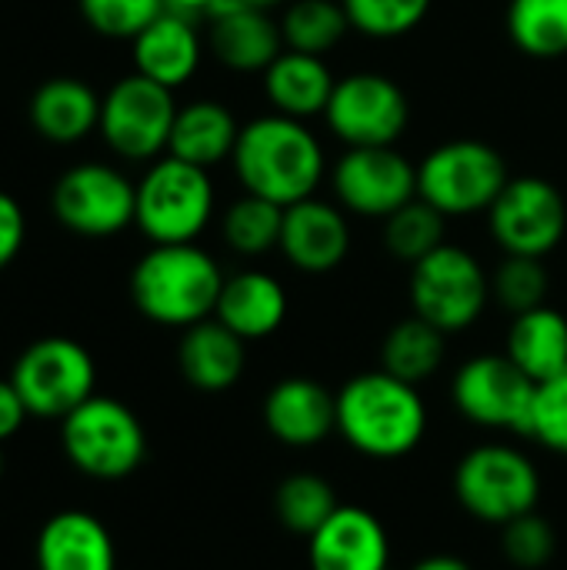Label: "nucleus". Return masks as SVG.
<instances>
[{
    "mask_svg": "<svg viewBox=\"0 0 567 570\" xmlns=\"http://www.w3.org/2000/svg\"><path fill=\"white\" fill-rule=\"evenodd\" d=\"M555 548H558V534L548 524V518H541L538 511L521 514L501 528V551L515 568L541 570L555 558Z\"/></svg>",
    "mask_w": 567,
    "mask_h": 570,
    "instance_id": "nucleus-37",
    "label": "nucleus"
},
{
    "mask_svg": "<svg viewBox=\"0 0 567 570\" xmlns=\"http://www.w3.org/2000/svg\"><path fill=\"white\" fill-rule=\"evenodd\" d=\"M130 47H134V70L170 90L184 87L204 60V37L194 27V17L170 7L150 27H144L130 40Z\"/></svg>",
    "mask_w": 567,
    "mask_h": 570,
    "instance_id": "nucleus-20",
    "label": "nucleus"
},
{
    "mask_svg": "<svg viewBox=\"0 0 567 570\" xmlns=\"http://www.w3.org/2000/svg\"><path fill=\"white\" fill-rule=\"evenodd\" d=\"M508 180L505 154L475 137L444 140L418 164V197L444 217L488 214Z\"/></svg>",
    "mask_w": 567,
    "mask_h": 570,
    "instance_id": "nucleus-5",
    "label": "nucleus"
},
{
    "mask_svg": "<svg viewBox=\"0 0 567 570\" xmlns=\"http://www.w3.org/2000/svg\"><path fill=\"white\" fill-rule=\"evenodd\" d=\"M284 207L257 194H241L221 217L224 244L241 257H264L281 244Z\"/></svg>",
    "mask_w": 567,
    "mask_h": 570,
    "instance_id": "nucleus-31",
    "label": "nucleus"
},
{
    "mask_svg": "<svg viewBox=\"0 0 567 570\" xmlns=\"http://www.w3.org/2000/svg\"><path fill=\"white\" fill-rule=\"evenodd\" d=\"M231 167L244 194H257L281 207L314 197L331 174L324 144L307 120L274 110L241 124Z\"/></svg>",
    "mask_w": 567,
    "mask_h": 570,
    "instance_id": "nucleus-1",
    "label": "nucleus"
},
{
    "mask_svg": "<svg viewBox=\"0 0 567 570\" xmlns=\"http://www.w3.org/2000/svg\"><path fill=\"white\" fill-rule=\"evenodd\" d=\"M237 3H247V7H261V10H274V7H284L291 0H237Z\"/></svg>",
    "mask_w": 567,
    "mask_h": 570,
    "instance_id": "nucleus-43",
    "label": "nucleus"
},
{
    "mask_svg": "<svg viewBox=\"0 0 567 570\" xmlns=\"http://www.w3.org/2000/svg\"><path fill=\"white\" fill-rule=\"evenodd\" d=\"M237 137H241V124L234 110L221 100L201 97L177 107L167 154L194 167L214 170L217 164H227L234 157Z\"/></svg>",
    "mask_w": 567,
    "mask_h": 570,
    "instance_id": "nucleus-26",
    "label": "nucleus"
},
{
    "mask_svg": "<svg viewBox=\"0 0 567 570\" xmlns=\"http://www.w3.org/2000/svg\"><path fill=\"white\" fill-rule=\"evenodd\" d=\"M100 100L104 97L80 77H50L30 94V127L50 144H80L100 127Z\"/></svg>",
    "mask_w": 567,
    "mask_h": 570,
    "instance_id": "nucleus-23",
    "label": "nucleus"
},
{
    "mask_svg": "<svg viewBox=\"0 0 567 570\" xmlns=\"http://www.w3.org/2000/svg\"><path fill=\"white\" fill-rule=\"evenodd\" d=\"M351 30L371 40H398L424 23L434 0H341Z\"/></svg>",
    "mask_w": 567,
    "mask_h": 570,
    "instance_id": "nucleus-35",
    "label": "nucleus"
},
{
    "mask_svg": "<svg viewBox=\"0 0 567 570\" xmlns=\"http://www.w3.org/2000/svg\"><path fill=\"white\" fill-rule=\"evenodd\" d=\"M488 227L505 254L545 261L567 234L565 194L535 174L511 177L488 210Z\"/></svg>",
    "mask_w": 567,
    "mask_h": 570,
    "instance_id": "nucleus-12",
    "label": "nucleus"
},
{
    "mask_svg": "<svg viewBox=\"0 0 567 570\" xmlns=\"http://www.w3.org/2000/svg\"><path fill=\"white\" fill-rule=\"evenodd\" d=\"M538 384L508 354H478L451 381L454 407L478 428L525 434L531 428Z\"/></svg>",
    "mask_w": 567,
    "mask_h": 570,
    "instance_id": "nucleus-13",
    "label": "nucleus"
},
{
    "mask_svg": "<svg viewBox=\"0 0 567 570\" xmlns=\"http://www.w3.org/2000/svg\"><path fill=\"white\" fill-rule=\"evenodd\" d=\"M505 354L535 384L561 377L567 374V317L548 304L511 317Z\"/></svg>",
    "mask_w": 567,
    "mask_h": 570,
    "instance_id": "nucleus-27",
    "label": "nucleus"
},
{
    "mask_svg": "<svg viewBox=\"0 0 567 570\" xmlns=\"http://www.w3.org/2000/svg\"><path fill=\"white\" fill-rule=\"evenodd\" d=\"M311 570H391V541L368 508L341 504L311 538Z\"/></svg>",
    "mask_w": 567,
    "mask_h": 570,
    "instance_id": "nucleus-19",
    "label": "nucleus"
},
{
    "mask_svg": "<svg viewBox=\"0 0 567 570\" xmlns=\"http://www.w3.org/2000/svg\"><path fill=\"white\" fill-rule=\"evenodd\" d=\"M164 3H167L170 10L187 13V17H201V13L207 17V13H211L214 7H221L224 0H164Z\"/></svg>",
    "mask_w": 567,
    "mask_h": 570,
    "instance_id": "nucleus-42",
    "label": "nucleus"
},
{
    "mask_svg": "<svg viewBox=\"0 0 567 570\" xmlns=\"http://www.w3.org/2000/svg\"><path fill=\"white\" fill-rule=\"evenodd\" d=\"M334 83H338V77L324 57L287 50V47L261 73V87H264L271 110L284 114V117H297V120L324 117L328 100L334 94Z\"/></svg>",
    "mask_w": 567,
    "mask_h": 570,
    "instance_id": "nucleus-25",
    "label": "nucleus"
},
{
    "mask_svg": "<svg viewBox=\"0 0 567 570\" xmlns=\"http://www.w3.org/2000/svg\"><path fill=\"white\" fill-rule=\"evenodd\" d=\"M338 508V494L321 474H287L274 491V514L281 528L301 538H311Z\"/></svg>",
    "mask_w": 567,
    "mask_h": 570,
    "instance_id": "nucleus-32",
    "label": "nucleus"
},
{
    "mask_svg": "<svg viewBox=\"0 0 567 570\" xmlns=\"http://www.w3.org/2000/svg\"><path fill=\"white\" fill-rule=\"evenodd\" d=\"M214 317L241 341H264L281 331L287 317V291L267 271H237L224 277Z\"/></svg>",
    "mask_w": 567,
    "mask_h": 570,
    "instance_id": "nucleus-24",
    "label": "nucleus"
},
{
    "mask_svg": "<svg viewBox=\"0 0 567 570\" xmlns=\"http://www.w3.org/2000/svg\"><path fill=\"white\" fill-rule=\"evenodd\" d=\"M548 291H551V277H548L545 261H538V257L505 254V261L491 274V301L498 307H505L511 317L545 307Z\"/></svg>",
    "mask_w": 567,
    "mask_h": 570,
    "instance_id": "nucleus-34",
    "label": "nucleus"
},
{
    "mask_svg": "<svg viewBox=\"0 0 567 570\" xmlns=\"http://www.w3.org/2000/svg\"><path fill=\"white\" fill-rule=\"evenodd\" d=\"M454 498L461 508L495 528L538 511L541 474L528 454L508 444H481L454 468Z\"/></svg>",
    "mask_w": 567,
    "mask_h": 570,
    "instance_id": "nucleus-7",
    "label": "nucleus"
},
{
    "mask_svg": "<svg viewBox=\"0 0 567 570\" xmlns=\"http://www.w3.org/2000/svg\"><path fill=\"white\" fill-rule=\"evenodd\" d=\"M177 107L170 87L134 70L104 94L97 134L120 160L150 164L167 154Z\"/></svg>",
    "mask_w": 567,
    "mask_h": 570,
    "instance_id": "nucleus-8",
    "label": "nucleus"
},
{
    "mask_svg": "<svg viewBox=\"0 0 567 570\" xmlns=\"http://www.w3.org/2000/svg\"><path fill=\"white\" fill-rule=\"evenodd\" d=\"M10 381L30 417L63 421L70 411L94 397L97 364L90 351L70 337H40L17 354Z\"/></svg>",
    "mask_w": 567,
    "mask_h": 570,
    "instance_id": "nucleus-9",
    "label": "nucleus"
},
{
    "mask_svg": "<svg viewBox=\"0 0 567 570\" xmlns=\"http://www.w3.org/2000/svg\"><path fill=\"white\" fill-rule=\"evenodd\" d=\"M23 237H27L23 207L17 204V197L0 190V271L17 261V254L23 247Z\"/></svg>",
    "mask_w": 567,
    "mask_h": 570,
    "instance_id": "nucleus-39",
    "label": "nucleus"
},
{
    "mask_svg": "<svg viewBox=\"0 0 567 570\" xmlns=\"http://www.w3.org/2000/svg\"><path fill=\"white\" fill-rule=\"evenodd\" d=\"M0 478H3V448H0Z\"/></svg>",
    "mask_w": 567,
    "mask_h": 570,
    "instance_id": "nucleus-44",
    "label": "nucleus"
},
{
    "mask_svg": "<svg viewBox=\"0 0 567 570\" xmlns=\"http://www.w3.org/2000/svg\"><path fill=\"white\" fill-rule=\"evenodd\" d=\"M207 20V47L234 73H264L284 53L281 20H274L271 10L224 0Z\"/></svg>",
    "mask_w": 567,
    "mask_h": 570,
    "instance_id": "nucleus-17",
    "label": "nucleus"
},
{
    "mask_svg": "<svg viewBox=\"0 0 567 570\" xmlns=\"http://www.w3.org/2000/svg\"><path fill=\"white\" fill-rule=\"evenodd\" d=\"M221 264L197 244H150L130 271L134 307L160 327L187 331L217 311Z\"/></svg>",
    "mask_w": 567,
    "mask_h": 570,
    "instance_id": "nucleus-3",
    "label": "nucleus"
},
{
    "mask_svg": "<svg viewBox=\"0 0 567 570\" xmlns=\"http://www.w3.org/2000/svg\"><path fill=\"white\" fill-rule=\"evenodd\" d=\"M214 207L217 194L211 170L164 154L150 160L137 180L134 227L150 244H197L214 220Z\"/></svg>",
    "mask_w": 567,
    "mask_h": 570,
    "instance_id": "nucleus-4",
    "label": "nucleus"
},
{
    "mask_svg": "<svg viewBox=\"0 0 567 570\" xmlns=\"http://www.w3.org/2000/svg\"><path fill=\"white\" fill-rule=\"evenodd\" d=\"M87 27L110 40H134L144 27H150L167 3L164 0H77Z\"/></svg>",
    "mask_w": 567,
    "mask_h": 570,
    "instance_id": "nucleus-36",
    "label": "nucleus"
},
{
    "mask_svg": "<svg viewBox=\"0 0 567 570\" xmlns=\"http://www.w3.org/2000/svg\"><path fill=\"white\" fill-rule=\"evenodd\" d=\"M338 434L364 458L394 461L428 434V407L414 384L364 371L338 391Z\"/></svg>",
    "mask_w": 567,
    "mask_h": 570,
    "instance_id": "nucleus-2",
    "label": "nucleus"
},
{
    "mask_svg": "<svg viewBox=\"0 0 567 570\" xmlns=\"http://www.w3.org/2000/svg\"><path fill=\"white\" fill-rule=\"evenodd\" d=\"M27 417H30V411H27L23 397L17 394L13 381L3 377V381H0V444L10 441V438L27 424Z\"/></svg>",
    "mask_w": 567,
    "mask_h": 570,
    "instance_id": "nucleus-40",
    "label": "nucleus"
},
{
    "mask_svg": "<svg viewBox=\"0 0 567 570\" xmlns=\"http://www.w3.org/2000/svg\"><path fill=\"white\" fill-rule=\"evenodd\" d=\"M324 124L344 147H398L411 124V100L394 77L354 70L338 77Z\"/></svg>",
    "mask_w": 567,
    "mask_h": 570,
    "instance_id": "nucleus-11",
    "label": "nucleus"
},
{
    "mask_svg": "<svg viewBox=\"0 0 567 570\" xmlns=\"http://www.w3.org/2000/svg\"><path fill=\"white\" fill-rule=\"evenodd\" d=\"M180 377L201 394L231 391L247 367V341H241L217 317H207L180 334L177 344Z\"/></svg>",
    "mask_w": 567,
    "mask_h": 570,
    "instance_id": "nucleus-22",
    "label": "nucleus"
},
{
    "mask_svg": "<svg viewBox=\"0 0 567 570\" xmlns=\"http://www.w3.org/2000/svg\"><path fill=\"white\" fill-rule=\"evenodd\" d=\"M261 414L284 448H317L338 431V394L314 377H284L267 391Z\"/></svg>",
    "mask_w": 567,
    "mask_h": 570,
    "instance_id": "nucleus-18",
    "label": "nucleus"
},
{
    "mask_svg": "<svg viewBox=\"0 0 567 570\" xmlns=\"http://www.w3.org/2000/svg\"><path fill=\"white\" fill-rule=\"evenodd\" d=\"M488 301L491 274L458 244H441L411 267V307L444 334L468 331L485 314Z\"/></svg>",
    "mask_w": 567,
    "mask_h": 570,
    "instance_id": "nucleus-10",
    "label": "nucleus"
},
{
    "mask_svg": "<svg viewBox=\"0 0 567 570\" xmlns=\"http://www.w3.org/2000/svg\"><path fill=\"white\" fill-rule=\"evenodd\" d=\"M50 207L80 237H114L134 224L137 184L110 164H77L57 177Z\"/></svg>",
    "mask_w": 567,
    "mask_h": 570,
    "instance_id": "nucleus-15",
    "label": "nucleus"
},
{
    "mask_svg": "<svg viewBox=\"0 0 567 570\" xmlns=\"http://www.w3.org/2000/svg\"><path fill=\"white\" fill-rule=\"evenodd\" d=\"M528 438L567 458V374L538 384Z\"/></svg>",
    "mask_w": 567,
    "mask_h": 570,
    "instance_id": "nucleus-38",
    "label": "nucleus"
},
{
    "mask_svg": "<svg viewBox=\"0 0 567 570\" xmlns=\"http://www.w3.org/2000/svg\"><path fill=\"white\" fill-rule=\"evenodd\" d=\"M37 570H117L114 538L90 511H60L43 521L33 544Z\"/></svg>",
    "mask_w": 567,
    "mask_h": 570,
    "instance_id": "nucleus-21",
    "label": "nucleus"
},
{
    "mask_svg": "<svg viewBox=\"0 0 567 570\" xmlns=\"http://www.w3.org/2000/svg\"><path fill=\"white\" fill-rule=\"evenodd\" d=\"M505 27L531 60L567 57V0H508Z\"/></svg>",
    "mask_w": 567,
    "mask_h": 570,
    "instance_id": "nucleus-29",
    "label": "nucleus"
},
{
    "mask_svg": "<svg viewBox=\"0 0 567 570\" xmlns=\"http://www.w3.org/2000/svg\"><path fill=\"white\" fill-rule=\"evenodd\" d=\"M277 250L301 274H331L351 254V214L317 194L297 200L284 207Z\"/></svg>",
    "mask_w": 567,
    "mask_h": 570,
    "instance_id": "nucleus-16",
    "label": "nucleus"
},
{
    "mask_svg": "<svg viewBox=\"0 0 567 570\" xmlns=\"http://www.w3.org/2000/svg\"><path fill=\"white\" fill-rule=\"evenodd\" d=\"M411 570H471V564L454 554H431V558L418 561Z\"/></svg>",
    "mask_w": 567,
    "mask_h": 570,
    "instance_id": "nucleus-41",
    "label": "nucleus"
},
{
    "mask_svg": "<svg viewBox=\"0 0 567 570\" xmlns=\"http://www.w3.org/2000/svg\"><path fill=\"white\" fill-rule=\"evenodd\" d=\"M351 30L348 10L341 0H291L281 13V33L287 50L301 53H331Z\"/></svg>",
    "mask_w": 567,
    "mask_h": 570,
    "instance_id": "nucleus-30",
    "label": "nucleus"
},
{
    "mask_svg": "<svg viewBox=\"0 0 567 570\" xmlns=\"http://www.w3.org/2000/svg\"><path fill=\"white\" fill-rule=\"evenodd\" d=\"M328 177L334 200L364 220H388L418 197V164L398 147H344Z\"/></svg>",
    "mask_w": 567,
    "mask_h": 570,
    "instance_id": "nucleus-14",
    "label": "nucleus"
},
{
    "mask_svg": "<svg viewBox=\"0 0 567 570\" xmlns=\"http://www.w3.org/2000/svg\"><path fill=\"white\" fill-rule=\"evenodd\" d=\"M448 334L438 331L434 324H428L424 317L411 314L404 321H398L381 344V371L394 374L398 381L408 384H424L428 377H434L444 364L448 354Z\"/></svg>",
    "mask_w": 567,
    "mask_h": 570,
    "instance_id": "nucleus-28",
    "label": "nucleus"
},
{
    "mask_svg": "<svg viewBox=\"0 0 567 570\" xmlns=\"http://www.w3.org/2000/svg\"><path fill=\"white\" fill-rule=\"evenodd\" d=\"M60 448L80 474L94 481H124L144 464L147 434L124 401L94 394L60 421Z\"/></svg>",
    "mask_w": 567,
    "mask_h": 570,
    "instance_id": "nucleus-6",
    "label": "nucleus"
},
{
    "mask_svg": "<svg viewBox=\"0 0 567 570\" xmlns=\"http://www.w3.org/2000/svg\"><path fill=\"white\" fill-rule=\"evenodd\" d=\"M448 234V217L441 210H434L428 200L414 197L411 204H404L401 210H394L384 220V247L394 261L401 264H418L424 261L431 250H438Z\"/></svg>",
    "mask_w": 567,
    "mask_h": 570,
    "instance_id": "nucleus-33",
    "label": "nucleus"
}]
</instances>
